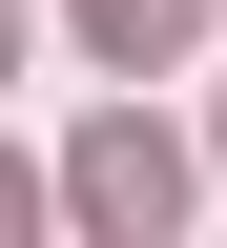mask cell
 Listing matches in <instances>:
<instances>
[{
  "label": "cell",
  "instance_id": "6da1fadb",
  "mask_svg": "<svg viewBox=\"0 0 227 248\" xmlns=\"http://www.w3.org/2000/svg\"><path fill=\"white\" fill-rule=\"evenodd\" d=\"M62 207H83V228H166V207H186L166 124H83V166H62Z\"/></svg>",
  "mask_w": 227,
  "mask_h": 248
},
{
  "label": "cell",
  "instance_id": "277c9868",
  "mask_svg": "<svg viewBox=\"0 0 227 248\" xmlns=\"http://www.w3.org/2000/svg\"><path fill=\"white\" fill-rule=\"evenodd\" d=\"M0 83H21V21H0Z\"/></svg>",
  "mask_w": 227,
  "mask_h": 248
},
{
  "label": "cell",
  "instance_id": "7a4b0ae2",
  "mask_svg": "<svg viewBox=\"0 0 227 248\" xmlns=\"http://www.w3.org/2000/svg\"><path fill=\"white\" fill-rule=\"evenodd\" d=\"M83 62H124V83H145V62H186V0H83Z\"/></svg>",
  "mask_w": 227,
  "mask_h": 248
},
{
  "label": "cell",
  "instance_id": "3957f363",
  "mask_svg": "<svg viewBox=\"0 0 227 248\" xmlns=\"http://www.w3.org/2000/svg\"><path fill=\"white\" fill-rule=\"evenodd\" d=\"M0 228H42V186H21V166H0Z\"/></svg>",
  "mask_w": 227,
  "mask_h": 248
}]
</instances>
